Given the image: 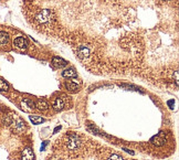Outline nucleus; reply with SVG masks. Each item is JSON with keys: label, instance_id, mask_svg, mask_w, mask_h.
I'll return each instance as SVG.
<instances>
[{"label": "nucleus", "instance_id": "f257e3e1", "mask_svg": "<svg viewBox=\"0 0 179 160\" xmlns=\"http://www.w3.org/2000/svg\"><path fill=\"white\" fill-rule=\"evenodd\" d=\"M54 18V13L53 11L50 10V9H43L41 10L38 15H36V20L39 23H48V22L52 21V19Z\"/></svg>", "mask_w": 179, "mask_h": 160}, {"label": "nucleus", "instance_id": "f03ea898", "mask_svg": "<svg viewBox=\"0 0 179 160\" xmlns=\"http://www.w3.org/2000/svg\"><path fill=\"white\" fill-rule=\"evenodd\" d=\"M80 138L75 135V134H71L69 137H68V140H66V147L70 149V150H76L80 147Z\"/></svg>", "mask_w": 179, "mask_h": 160}, {"label": "nucleus", "instance_id": "7ed1b4c3", "mask_svg": "<svg viewBox=\"0 0 179 160\" xmlns=\"http://www.w3.org/2000/svg\"><path fill=\"white\" fill-rule=\"evenodd\" d=\"M165 140H166L165 132L161 131V132H159L158 135L154 136V137L151 139V143L154 146H156V147H160V146H163L165 144Z\"/></svg>", "mask_w": 179, "mask_h": 160}, {"label": "nucleus", "instance_id": "20e7f679", "mask_svg": "<svg viewBox=\"0 0 179 160\" xmlns=\"http://www.w3.org/2000/svg\"><path fill=\"white\" fill-rule=\"evenodd\" d=\"M14 45L19 50H26L27 46H28V41L23 36H18V38L14 39Z\"/></svg>", "mask_w": 179, "mask_h": 160}, {"label": "nucleus", "instance_id": "39448f33", "mask_svg": "<svg viewBox=\"0 0 179 160\" xmlns=\"http://www.w3.org/2000/svg\"><path fill=\"white\" fill-rule=\"evenodd\" d=\"M21 108L24 112L30 113V112H32L34 109V103L32 102L31 99H29V98H24V99H22L21 102Z\"/></svg>", "mask_w": 179, "mask_h": 160}, {"label": "nucleus", "instance_id": "423d86ee", "mask_svg": "<svg viewBox=\"0 0 179 160\" xmlns=\"http://www.w3.org/2000/svg\"><path fill=\"white\" fill-rule=\"evenodd\" d=\"M88 54H90V49H88L87 46H85V45H81V46L78 48V50H76V55H78L81 60L87 58Z\"/></svg>", "mask_w": 179, "mask_h": 160}, {"label": "nucleus", "instance_id": "0eeeda50", "mask_svg": "<svg viewBox=\"0 0 179 160\" xmlns=\"http://www.w3.org/2000/svg\"><path fill=\"white\" fill-rule=\"evenodd\" d=\"M34 159V153L31 148H26L23 149L21 153V160H33Z\"/></svg>", "mask_w": 179, "mask_h": 160}, {"label": "nucleus", "instance_id": "6e6552de", "mask_svg": "<svg viewBox=\"0 0 179 160\" xmlns=\"http://www.w3.org/2000/svg\"><path fill=\"white\" fill-rule=\"evenodd\" d=\"M11 124L14 125V127L17 130H22V129H24V125H26L19 117H17V115H14V118L11 120Z\"/></svg>", "mask_w": 179, "mask_h": 160}, {"label": "nucleus", "instance_id": "1a4fd4ad", "mask_svg": "<svg viewBox=\"0 0 179 160\" xmlns=\"http://www.w3.org/2000/svg\"><path fill=\"white\" fill-rule=\"evenodd\" d=\"M52 63H53V65L55 66V67H64V66H66V64H68V62L65 61V60H63L62 58H59V56H55V58H53V60H52Z\"/></svg>", "mask_w": 179, "mask_h": 160}, {"label": "nucleus", "instance_id": "9d476101", "mask_svg": "<svg viewBox=\"0 0 179 160\" xmlns=\"http://www.w3.org/2000/svg\"><path fill=\"white\" fill-rule=\"evenodd\" d=\"M62 76H64V77H74V76H76V71L73 67H69V69H66L62 72Z\"/></svg>", "mask_w": 179, "mask_h": 160}, {"label": "nucleus", "instance_id": "9b49d317", "mask_svg": "<svg viewBox=\"0 0 179 160\" xmlns=\"http://www.w3.org/2000/svg\"><path fill=\"white\" fill-rule=\"evenodd\" d=\"M64 107V102L62 98H57L54 102H53V108L55 110H62Z\"/></svg>", "mask_w": 179, "mask_h": 160}, {"label": "nucleus", "instance_id": "f8f14e48", "mask_svg": "<svg viewBox=\"0 0 179 160\" xmlns=\"http://www.w3.org/2000/svg\"><path fill=\"white\" fill-rule=\"evenodd\" d=\"M9 42V34L5 31H0V45H6Z\"/></svg>", "mask_w": 179, "mask_h": 160}, {"label": "nucleus", "instance_id": "ddd939ff", "mask_svg": "<svg viewBox=\"0 0 179 160\" xmlns=\"http://www.w3.org/2000/svg\"><path fill=\"white\" fill-rule=\"evenodd\" d=\"M36 107H38L39 110H47V109L49 108V105H48V103L45 102V101L39 99V101L36 103Z\"/></svg>", "mask_w": 179, "mask_h": 160}, {"label": "nucleus", "instance_id": "4468645a", "mask_svg": "<svg viewBox=\"0 0 179 160\" xmlns=\"http://www.w3.org/2000/svg\"><path fill=\"white\" fill-rule=\"evenodd\" d=\"M29 118H30V120L34 125H39V124H41V123H43V122H45L44 118H42L41 116H38V115H31Z\"/></svg>", "mask_w": 179, "mask_h": 160}, {"label": "nucleus", "instance_id": "2eb2a0df", "mask_svg": "<svg viewBox=\"0 0 179 160\" xmlns=\"http://www.w3.org/2000/svg\"><path fill=\"white\" fill-rule=\"evenodd\" d=\"M65 87L68 88L70 92H78L79 91V85L78 84H75V83H73V82H68L66 84H65Z\"/></svg>", "mask_w": 179, "mask_h": 160}, {"label": "nucleus", "instance_id": "dca6fc26", "mask_svg": "<svg viewBox=\"0 0 179 160\" xmlns=\"http://www.w3.org/2000/svg\"><path fill=\"white\" fill-rule=\"evenodd\" d=\"M9 89V85L6 83V81L0 79V92H7Z\"/></svg>", "mask_w": 179, "mask_h": 160}, {"label": "nucleus", "instance_id": "f3484780", "mask_svg": "<svg viewBox=\"0 0 179 160\" xmlns=\"http://www.w3.org/2000/svg\"><path fill=\"white\" fill-rule=\"evenodd\" d=\"M107 160H124L122 158V157H121V156H120V155H112V156H109V157H108V159Z\"/></svg>", "mask_w": 179, "mask_h": 160}, {"label": "nucleus", "instance_id": "a211bd4d", "mask_svg": "<svg viewBox=\"0 0 179 160\" xmlns=\"http://www.w3.org/2000/svg\"><path fill=\"white\" fill-rule=\"evenodd\" d=\"M167 104H168V106H169V107H170V108H174V104H175V102H174V101H168V103H167Z\"/></svg>", "mask_w": 179, "mask_h": 160}, {"label": "nucleus", "instance_id": "6ab92c4d", "mask_svg": "<svg viewBox=\"0 0 179 160\" xmlns=\"http://www.w3.org/2000/svg\"><path fill=\"white\" fill-rule=\"evenodd\" d=\"M126 153H130V155H134V151H132V150H128V149H126V148H123Z\"/></svg>", "mask_w": 179, "mask_h": 160}, {"label": "nucleus", "instance_id": "aec40b11", "mask_svg": "<svg viewBox=\"0 0 179 160\" xmlns=\"http://www.w3.org/2000/svg\"><path fill=\"white\" fill-rule=\"evenodd\" d=\"M48 145V141H43V145H42V147H41V150H43L44 148H45V146Z\"/></svg>", "mask_w": 179, "mask_h": 160}, {"label": "nucleus", "instance_id": "412c9836", "mask_svg": "<svg viewBox=\"0 0 179 160\" xmlns=\"http://www.w3.org/2000/svg\"><path fill=\"white\" fill-rule=\"evenodd\" d=\"M61 129V126H59V127H55V129H54V132H57V131H59Z\"/></svg>", "mask_w": 179, "mask_h": 160}, {"label": "nucleus", "instance_id": "4be33fe9", "mask_svg": "<svg viewBox=\"0 0 179 160\" xmlns=\"http://www.w3.org/2000/svg\"><path fill=\"white\" fill-rule=\"evenodd\" d=\"M166 1H169V0H166Z\"/></svg>", "mask_w": 179, "mask_h": 160}]
</instances>
